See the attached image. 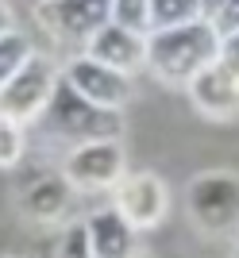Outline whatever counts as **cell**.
Masks as SVG:
<instances>
[{"instance_id": "cell-1", "label": "cell", "mask_w": 239, "mask_h": 258, "mask_svg": "<svg viewBox=\"0 0 239 258\" xmlns=\"http://www.w3.org/2000/svg\"><path fill=\"white\" fill-rule=\"evenodd\" d=\"M224 35L212 20H193L182 27H162L147 35V70L166 85H189L201 70L220 58Z\"/></svg>"}, {"instance_id": "cell-2", "label": "cell", "mask_w": 239, "mask_h": 258, "mask_svg": "<svg viewBox=\"0 0 239 258\" xmlns=\"http://www.w3.org/2000/svg\"><path fill=\"white\" fill-rule=\"evenodd\" d=\"M43 127L50 139L81 147V143H100V139H119L124 135V116L116 108H100L85 100L66 77H58L54 93L43 108Z\"/></svg>"}, {"instance_id": "cell-3", "label": "cell", "mask_w": 239, "mask_h": 258, "mask_svg": "<svg viewBox=\"0 0 239 258\" xmlns=\"http://www.w3.org/2000/svg\"><path fill=\"white\" fill-rule=\"evenodd\" d=\"M185 212L201 235L239 239V173L205 170L185 185Z\"/></svg>"}, {"instance_id": "cell-4", "label": "cell", "mask_w": 239, "mask_h": 258, "mask_svg": "<svg viewBox=\"0 0 239 258\" xmlns=\"http://www.w3.org/2000/svg\"><path fill=\"white\" fill-rule=\"evenodd\" d=\"M35 20L54 43L85 50L89 39L112 23V0H39Z\"/></svg>"}, {"instance_id": "cell-5", "label": "cell", "mask_w": 239, "mask_h": 258, "mask_svg": "<svg viewBox=\"0 0 239 258\" xmlns=\"http://www.w3.org/2000/svg\"><path fill=\"white\" fill-rule=\"evenodd\" d=\"M62 173L77 193H108V189L119 185V177L128 173L124 143L119 139H100V143L70 147V154H66V162H62Z\"/></svg>"}, {"instance_id": "cell-6", "label": "cell", "mask_w": 239, "mask_h": 258, "mask_svg": "<svg viewBox=\"0 0 239 258\" xmlns=\"http://www.w3.org/2000/svg\"><path fill=\"white\" fill-rule=\"evenodd\" d=\"M58 77H62V70L46 54H31L20 74L12 77L8 85H0V116H12L20 123L39 119L50 93H54V85H58Z\"/></svg>"}, {"instance_id": "cell-7", "label": "cell", "mask_w": 239, "mask_h": 258, "mask_svg": "<svg viewBox=\"0 0 239 258\" xmlns=\"http://www.w3.org/2000/svg\"><path fill=\"white\" fill-rule=\"evenodd\" d=\"M112 208H116L135 231H151V227H158L166 220V212H170V189H166V181L151 170L124 173L119 185L112 189Z\"/></svg>"}, {"instance_id": "cell-8", "label": "cell", "mask_w": 239, "mask_h": 258, "mask_svg": "<svg viewBox=\"0 0 239 258\" xmlns=\"http://www.w3.org/2000/svg\"><path fill=\"white\" fill-rule=\"evenodd\" d=\"M62 77L85 100H93V104H100V108H116V112H124V104H128L131 93H135L128 74H119V70H112V66L89 58L85 50H77L74 58L62 66Z\"/></svg>"}, {"instance_id": "cell-9", "label": "cell", "mask_w": 239, "mask_h": 258, "mask_svg": "<svg viewBox=\"0 0 239 258\" xmlns=\"http://www.w3.org/2000/svg\"><path fill=\"white\" fill-rule=\"evenodd\" d=\"M189 100L201 116L208 119H235L239 116V70H231L228 62H212L208 70L189 81Z\"/></svg>"}, {"instance_id": "cell-10", "label": "cell", "mask_w": 239, "mask_h": 258, "mask_svg": "<svg viewBox=\"0 0 239 258\" xmlns=\"http://www.w3.org/2000/svg\"><path fill=\"white\" fill-rule=\"evenodd\" d=\"M85 54L131 77V74H139V70H147V35L128 31V27H119V23H108V27H100V31L89 39Z\"/></svg>"}, {"instance_id": "cell-11", "label": "cell", "mask_w": 239, "mask_h": 258, "mask_svg": "<svg viewBox=\"0 0 239 258\" xmlns=\"http://www.w3.org/2000/svg\"><path fill=\"white\" fill-rule=\"evenodd\" d=\"M74 185L66 181V173H43L35 177L20 197V212L31 220V224H58L70 205H74Z\"/></svg>"}, {"instance_id": "cell-12", "label": "cell", "mask_w": 239, "mask_h": 258, "mask_svg": "<svg viewBox=\"0 0 239 258\" xmlns=\"http://www.w3.org/2000/svg\"><path fill=\"white\" fill-rule=\"evenodd\" d=\"M93 258H135L139 254V231L116 212V208H97L85 220Z\"/></svg>"}, {"instance_id": "cell-13", "label": "cell", "mask_w": 239, "mask_h": 258, "mask_svg": "<svg viewBox=\"0 0 239 258\" xmlns=\"http://www.w3.org/2000/svg\"><path fill=\"white\" fill-rule=\"evenodd\" d=\"M205 20L201 0H151V31L162 27H182V23Z\"/></svg>"}, {"instance_id": "cell-14", "label": "cell", "mask_w": 239, "mask_h": 258, "mask_svg": "<svg viewBox=\"0 0 239 258\" xmlns=\"http://www.w3.org/2000/svg\"><path fill=\"white\" fill-rule=\"evenodd\" d=\"M35 54L31 39L23 31H8V35H0V85H8L12 77L23 70V62Z\"/></svg>"}, {"instance_id": "cell-15", "label": "cell", "mask_w": 239, "mask_h": 258, "mask_svg": "<svg viewBox=\"0 0 239 258\" xmlns=\"http://www.w3.org/2000/svg\"><path fill=\"white\" fill-rule=\"evenodd\" d=\"M27 123L12 116H0V170H12V166H20L23 151H27Z\"/></svg>"}, {"instance_id": "cell-16", "label": "cell", "mask_w": 239, "mask_h": 258, "mask_svg": "<svg viewBox=\"0 0 239 258\" xmlns=\"http://www.w3.org/2000/svg\"><path fill=\"white\" fill-rule=\"evenodd\" d=\"M112 23L151 35V0H112Z\"/></svg>"}, {"instance_id": "cell-17", "label": "cell", "mask_w": 239, "mask_h": 258, "mask_svg": "<svg viewBox=\"0 0 239 258\" xmlns=\"http://www.w3.org/2000/svg\"><path fill=\"white\" fill-rule=\"evenodd\" d=\"M54 258H93L85 220H81V224H66V227H62V235H58V247H54Z\"/></svg>"}, {"instance_id": "cell-18", "label": "cell", "mask_w": 239, "mask_h": 258, "mask_svg": "<svg viewBox=\"0 0 239 258\" xmlns=\"http://www.w3.org/2000/svg\"><path fill=\"white\" fill-rule=\"evenodd\" d=\"M220 27V35H228V31H239V0H228L224 8H220V16L212 20Z\"/></svg>"}, {"instance_id": "cell-19", "label": "cell", "mask_w": 239, "mask_h": 258, "mask_svg": "<svg viewBox=\"0 0 239 258\" xmlns=\"http://www.w3.org/2000/svg\"><path fill=\"white\" fill-rule=\"evenodd\" d=\"M220 62H228L231 70H239V31H228L220 43Z\"/></svg>"}, {"instance_id": "cell-20", "label": "cell", "mask_w": 239, "mask_h": 258, "mask_svg": "<svg viewBox=\"0 0 239 258\" xmlns=\"http://www.w3.org/2000/svg\"><path fill=\"white\" fill-rule=\"evenodd\" d=\"M16 31V16H12V4L8 0H0V35Z\"/></svg>"}, {"instance_id": "cell-21", "label": "cell", "mask_w": 239, "mask_h": 258, "mask_svg": "<svg viewBox=\"0 0 239 258\" xmlns=\"http://www.w3.org/2000/svg\"><path fill=\"white\" fill-rule=\"evenodd\" d=\"M224 4H228V0H201V12H205V20H216Z\"/></svg>"}, {"instance_id": "cell-22", "label": "cell", "mask_w": 239, "mask_h": 258, "mask_svg": "<svg viewBox=\"0 0 239 258\" xmlns=\"http://www.w3.org/2000/svg\"><path fill=\"white\" fill-rule=\"evenodd\" d=\"M231 258H239V243H235V254H231Z\"/></svg>"}, {"instance_id": "cell-23", "label": "cell", "mask_w": 239, "mask_h": 258, "mask_svg": "<svg viewBox=\"0 0 239 258\" xmlns=\"http://www.w3.org/2000/svg\"><path fill=\"white\" fill-rule=\"evenodd\" d=\"M135 258H147V254H135Z\"/></svg>"}]
</instances>
